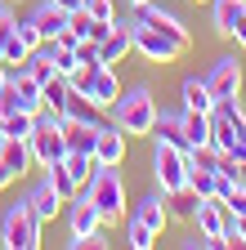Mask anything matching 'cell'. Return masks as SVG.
<instances>
[{
  "mask_svg": "<svg viewBox=\"0 0 246 250\" xmlns=\"http://www.w3.org/2000/svg\"><path fill=\"white\" fill-rule=\"evenodd\" d=\"M14 36H18L27 49H41V45H45V36L36 31V22H32V18H27V22H14Z\"/></svg>",
  "mask_w": 246,
  "mask_h": 250,
  "instance_id": "29",
  "label": "cell"
},
{
  "mask_svg": "<svg viewBox=\"0 0 246 250\" xmlns=\"http://www.w3.org/2000/svg\"><path fill=\"white\" fill-rule=\"evenodd\" d=\"M32 161L45 170L54 161H63L67 156V139H63V112H41L36 116V130H32Z\"/></svg>",
  "mask_w": 246,
  "mask_h": 250,
  "instance_id": "3",
  "label": "cell"
},
{
  "mask_svg": "<svg viewBox=\"0 0 246 250\" xmlns=\"http://www.w3.org/2000/svg\"><path fill=\"white\" fill-rule=\"evenodd\" d=\"M36 130V116L32 112H9V116H0V139H32Z\"/></svg>",
  "mask_w": 246,
  "mask_h": 250,
  "instance_id": "25",
  "label": "cell"
},
{
  "mask_svg": "<svg viewBox=\"0 0 246 250\" xmlns=\"http://www.w3.org/2000/svg\"><path fill=\"white\" fill-rule=\"evenodd\" d=\"M130 5H134V9H139V5H148V0H130Z\"/></svg>",
  "mask_w": 246,
  "mask_h": 250,
  "instance_id": "38",
  "label": "cell"
},
{
  "mask_svg": "<svg viewBox=\"0 0 246 250\" xmlns=\"http://www.w3.org/2000/svg\"><path fill=\"white\" fill-rule=\"evenodd\" d=\"M14 179H18V174H14V170H9V166H5V161H0V192H5V188H9V183H14Z\"/></svg>",
  "mask_w": 246,
  "mask_h": 250,
  "instance_id": "34",
  "label": "cell"
},
{
  "mask_svg": "<svg viewBox=\"0 0 246 250\" xmlns=\"http://www.w3.org/2000/svg\"><path fill=\"white\" fill-rule=\"evenodd\" d=\"M85 197L99 206L103 224H121V219H126V183H121L116 166H99L94 174H89V183H85Z\"/></svg>",
  "mask_w": 246,
  "mask_h": 250,
  "instance_id": "2",
  "label": "cell"
},
{
  "mask_svg": "<svg viewBox=\"0 0 246 250\" xmlns=\"http://www.w3.org/2000/svg\"><path fill=\"white\" fill-rule=\"evenodd\" d=\"M72 210H67V224H72V237H89V232H99L103 228V214H99V206L85 197V188L67 201Z\"/></svg>",
  "mask_w": 246,
  "mask_h": 250,
  "instance_id": "9",
  "label": "cell"
},
{
  "mask_svg": "<svg viewBox=\"0 0 246 250\" xmlns=\"http://www.w3.org/2000/svg\"><path fill=\"white\" fill-rule=\"evenodd\" d=\"M224 210H228V214H237V219H246V183H237L233 192L224 197Z\"/></svg>",
  "mask_w": 246,
  "mask_h": 250,
  "instance_id": "30",
  "label": "cell"
},
{
  "mask_svg": "<svg viewBox=\"0 0 246 250\" xmlns=\"http://www.w3.org/2000/svg\"><path fill=\"white\" fill-rule=\"evenodd\" d=\"M126 237H130V246H134V250H152V246H157V232H152L143 219H134V214L126 219Z\"/></svg>",
  "mask_w": 246,
  "mask_h": 250,
  "instance_id": "28",
  "label": "cell"
},
{
  "mask_svg": "<svg viewBox=\"0 0 246 250\" xmlns=\"http://www.w3.org/2000/svg\"><path fill=\"white\" fill-rule=\"evenodd\" d=\"M179 125H183V139H188L193 152H210V112L183 107V112H179Z\"/></svg>",
  "mask_w": 246,
  "mask_h": 250,
  "instance_id": "14",
  "label": "cell"
},
{
  "mask_svg": "<svg viewBox=\"0 0 246 250\" xmlns=\"http://www.w3.org/2000/svg\"><path fill=\"white\" fill-rule=\"evenodd\" d=\"M237 232H242V237H246V219H237Z\"/></svg>",
  "mask_w": 246,
  "mask_h": 250,
  "instance_id": "36",
  "label": "cell"
},
{
  "mask_svg": "<svg viewBox=\"0 0 246 250\" xmlns=\"http://www.w3.org/2000/svg\"><path fill=\"white\" fill-rule=\"evenodd\" d=\"M67 99H72V81L63 72H54L49 81H41V103H45V112H63Z\"/></svg>",
  "mask_w": 246,
  "mask_h": 250,
  "instance_id": "19",
  "label": "cell"
},
{
  "mask_svg": "<svg viewBox=\"0 0 246 250\" xmlns=\"http://www.w3.org/2000/svg\"><path fill=\"white\" fill-rule=\"evenodd\" d=\"M49 5H58V9H67V14H72V9H81V5H85V0H49Z\"/></svg>",
  "mask_w": 246,
  "mask_h": 250,
  "instance_id": "35",
  "label": "cell"
},
{
  "mask_svg": "<svg viewBox=\"0 0 246 250\" xmlns=\"http://www.w3.org/2000/svg\"><path fill=\"white\" fill-rule=\"evenodd\" d=\"M9 99H14V112H32V116L45 112V103H41V81L27 76V67L9 81Z\"/></svg>",
  "mask_w": 246,
  "mask_h": 250,
  "instance_id": "11",
  "label": "cell"
},
{
  "mask_svg": "<svg viewBox=\"0 0 246 250\" xmlns=\"http://www.w3.org/2000/svg\"><path fill=\"white\" fill-rule=\"evenodd\" d=\"M0 246L5 250H36L41 246V219L27 201L5 210V219H0Z\"/></svg>",
  "mask_w": 246,
  "mask_h": 250,
  "instance_id": "4",
  "label": "cell"
},
{
  "mask_svg": "<svg viewBox=\"0 0 246 250\" xmlns=\"http://www.w3.org/2000/svg\"><path fill=\"white\" fill-rule=\"evenodd\" d=\"M152 174H157L161 192H179V188L188 183V152L170 147V143H157V152H152Z\"/></svg>",
  "mask_w": 246,
  "mask_h": 250,
  "instance_id": "6",
  "label": "cell"
},
{
  "mask_svg": "<svg viewBox=\"0 0 246 250\" xmlns=\"http://www.w3.org/2000/svg\"><path fill=\"white\" fill-rule=\"evenodd\" d=\"M224 219H228V210H224L220 197H201V201H197L193 224H197V232L206 237L210 250H224Z\"/></svg>",
  "mask_w": 246,
  "mask_h": 250,
  "instance_id": "7",
  "label": "cell"
},
{
  "mask_svg": "<svg viewBox=\"0 0 246 250\" xmlns=\"http://www.w3.org/2000/svg\"><path fill=\"white\" fill-rule=\"evenodd\" d=\"M85 99L94 103L99 112H108V107L121 99V76H116V67H99L94 76H89V89H85Z\"/></svg>",
  "mask_w": 246,
  "mask_h": 250,
  "instance_id": "12",
  "label": "cell"
},
{
  "mask_svg": "<svg viewBox=\"0 0 246 250\" xmlns=\"http://www.w3.org/2000/svg\"><path fill=\"white\" fill-rule=\"evenodd\" d=\"M112 112V121L126 130V139H143V134H152V125H157V99L139 85V89H121V99L108 107Z\"/></svg>",
  "mask_w": 246,
  "mask_h": 250,
  "instance_id": "1",
  "label": "cell"
},
{
  "mask_svg": "<svg viewBox=\"0 0 246 250\" xmlns=\"http://www.w3.org/2000/svg\"><path fill=\"white\" fill-rule=\"evenodd\" d=\"M233 45H237V49H246V14H242V18H237V27H233Z\"/></svg>",
  "mask_w": 246,
  "mask_h": 250,
  "instance_id": "33",
  "label": "cell"
},
{
  "mask_svg": "<svg viewBox=\"0 0 246 250\" xmlns=\"http://www.w3.org/2000/svg\"><path fill=\"white\" fill-rule=\"evenodd\" d=\"M152 139H157V143H170V147H183V152H193V147H188V139H183V125H179V116H166V112H157Z\"/></svg>",
  "mask_w": 246,
  "mask_h": 250,
  "instance_id": "23",
  "label": "cell"
},
{
  "mask_svg": "<svg viewBox=\"0 0 246 250\" xmlns=\"http://www.w3.org/2000/svg\"><path fill=\"white\" fill-rule=\"evenodd\" d=\"M63 166H67V174L76 179V188H85V183H89V174L99 170L94 152H67V156H63Z\"/></svg>",
  "mask_w": 246,
  "mask_h": 250,
  "instance_id": "27",
  "label": "cell"
},
{
  "mask_svg": "<svg viewBox=\"0 0 246 250\" xmlns=\"http://www.w3.org/2000/svg\"><path fill=\"white\" fill-rule=\"evenodd\" d=\"M32 22H36V31H41L45 41H58V36L67 31V9H58V5H49V0H45V5L32 14Z\"/></svg>",
  "mask_w": 246,
  "mask_h": 250,
  "instance_id": "18",
  "label": "cell"
},
{
  "mask_svg": "<svg viewBox=\"0 0 246 250\" xmlns=\"http://www.w3.org/2000/svg\"><path fill=\"white\" fill-rule=\"evenodd\" d=\"M94 161L99 166H121V161H126V130H121V125H99V134H94Z\"/></svg>",
  "mask_w": 246,
  "mask_h": 250,
  "instance_id": "10",
  "label": "cell"
},
{
  "mask_svg": "<svg viewBox=\"0 0 246 250\" xmlns=\"http://www.w3.org/2000/svg\"><path fill=\"white\" fill-rule=\"evenodd\" d=\"M85 9H89V18H99V22H116V5H112V0H85Z\"/></svg>",
  "mask_w": 246,
  "mask_h": 250,
  "instance_id": "31",
  "label": "cell"
},
{
  "mask_svg": "<svg viewBox=\"0 0 246 250\" xmlns=\"http://www.w3.org/2000/svg\"><path fill=\"white\" fill-rule=\"evenodd\" d=\"M197 201H201V197L193 192L188 183H183L179 192H166V210H170V219H193V214H197Z\"/></svg>",
  "mask_w": 246,
  "mask_h": 250,
  "instance_id": "24",
  "label": "cell"
},
{
  "mask_svg": "<svg viewBox=\"0 0 246 250\" xmlns=\"http://www.w3.org/2000/svg\"><path fill=\"white\" fill-rule=\"evenodd\" d=\"M27 206H32V210H36V219H41V224H49V219H54L58 210H63L67 201H63V197H58V192H54V188H49V183H41V188H36V192H32V197H27Z\"/></svg>",
  "mask_w": 246,
  "mask_h": 250,
  "instance_id": "20",
  "label": "cell"
},
{
  "mask_svg": "<svg viewBox=\"0 0 246 250\" xmlns=\"http://www.w3.org/2000/svg\"><path fill=\"white\" fill-rule=\"evenodd\" d=\"M206 85H210V94H215V103H220V99H237V94H242V62H237L233 54H228V58H215Z\"/></svg>",
  "mask_w": 246,
  "mask_h": 250,
  "instance_id": "8",
  "label": "cell"
},
{
  "mask_svg": "<svg viewBox=\"0 0 246 250\" xmlns=\"http://www.w3.org/2000/svg\"><path fill=\"white\" fill-rule=\"evenodd\" d=\"M134 54H143L148 62H175L179 54H188V45L175 41L170 31H161V27L134 18Z\"/></svg>",
  "mask_w": 246,
  "mask_h": 250,
  "instance_id": "5",
  "label": "cell"
},
{
  "mask_svg": "<svg viewBox=\"0 0 246 250\" xmlns=\"http://www.w3.org/2000/svg\"><path fill=\"white\" fill-rule=\"evenodd\" d=\"M193 5H210V0H193Z\"/></svg>",
  "mask_w": 246,
  "mask_h": 250,
  "instance_id": "39",
  "label": "cell"
},
{
  "mask_svg": "<svg viewBox=\"0 0 246 250\" xmlns=\"http://www.w3.org/2000/svg\"><path fill=\"white\" fill-rule=\"evenodd\" d=\"M5 81H9V76H5V62H0V85H5Z\"/></svg>",
  "mask_w": 246,
  "mask_h": 250,
  "instance_id": "37",
  "label": "cell"
},
{
  "mask_svg": "<svg viewBox=\"0 0 246 250\" xmlns=\"http://www.w3.org/2000/svg\"><path fill=\"white\" fill-rule=\"evenodd\" d=\"M210 9H215V31H220V36H233L237 18L246 14V0H210Z\"/></svg>",
  "mask_w": 246,
  "mask_h": 250,
  "instance_id": "21",
  "label": "cell"
},
{
  "mask_svg": "<svg viewBox=\"0 0 246 250\" xmlns=\"http://www.w3.org/2000/svg\"><path fill=\"white\" fill-rule=\"evenodd\" d=\"M45 183H49V188H54V192L63 197V201H72V197L81 192V188H76V179L67 174V166H63V161H54V166H45Z\"/></svg>",
  "mask_w": 246,
  "mask_h": 250,
  "instance_id": "26",
  "label": "cell"
},
{
  "mask_svg": "<svg viewBox=\"0 0 246 250\" xmlns=\"http://www.w3.org/2000/svg\"><path fill=\"white\" fill-rule=\"evenodd\" d=\"M134 219H143V224L152 228V232H166V224H170V210H166V192L157 197V192H152V197H143L139 206H134Z\"/></svg>",
  "mask_w": 246,
  "mask_h": 250,
  "instance_id": "16",
  "label": "cell"
},
{
  "mask_svg": "<svg viewBox=\"0 0 246 250\" xmlns=\"http://www.w3.org/2000/svg\"><path fill=\"white\" fill-rule=\"evenodd\" d=\"M99 125H103V121H99ZM99 125L63 116V139H67V152H94V134H99Z\"/></svg>",
  "mask_w": 246,
  "mask_h": 250,
  "instance_id": "17",
  "label": "cell"
},
{
  "mask_svg": "<svg viewBox=\"0 0 246 250\" xmlns=\"http://www.w3.org/2000/svg\"><path fill=\"white\" fill-rule=\"evenodd\" d=\"M14 22H18V18H14V9H9V5H0V49L9 45V36H14Z\"/></svg>",
  "mask_w": 246,
  "mask_h": 250,
  "instance_id": "32",
  "label": "cell"
},
{
  "mask_svg": "<svg viewBox=\"0 0 246 250\" xmlns=\"http://www.w3.org/2000/svg\"><path fill=\"white\" fill-rule=\"evenodd\" d=\"M179 94H183V107H193V112H215V94H210V85H206V81L188 76Z\"/></svg>",
  "mask_w": 246,
  "mask_h": 250,
  "instance_id": "22",
  "label": "cell"
},
{
  "mask_svg": "<svg viewBox=\"0 0 246 250\" xmlns=\"http://www.w3.org/2000/svg\"><path fill=\"white\" fill-rule=\"evenodd\" d=\"M0 161L22 179L27 170L36 166V161H32V143H27V139H0Z\"/></svg>",
  "mask_w": 246,
  "mask_h": 250,
  "instance_id": "15",
  "label": "cell"
},
{
  "mask_svg": "<svg viewBox=\"0 0 246 250\" xmlns=\"http://www.w3.org/2000/svg\"><path fill=\"white\" fill-rule=\"evenodd\" d=\"M139 22H152V27H161V31H170L175 41H183V45H193V36H188V27H183V18H179V14H170V9H161L157 0H148V5H139Z\"/></svg>",
  "mask_w": 246,
  "mask_h": 250,
  "instance_id": "13",
  "label": "cell"
}]
</instances>
